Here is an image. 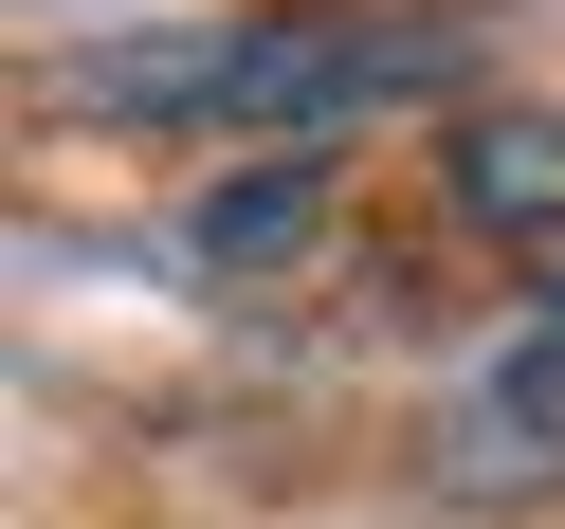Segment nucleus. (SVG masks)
Returning a JSON list of instances; mask_svg holds the SVG:
<instances>
[{
  "instance_id": "nucleus-1",
  "label": "nucleus",
  "mask_w": 565,
  "mask_h": 529,
  "mask_svg": "<svg viewBox=\"0 0 565 529\" xmlns=\"http://www.w3.org/2000/svg\"><path fill=\"white\" fill-rule=\"evenodd\" d=\"M456 74V19H402V0H329V19H237V38H147V55H92L74 110H128V128H310L383 110V92H438Z\"/></svg>"
},
{
  "instance_id": "nucleus-2",
  "label": "nucleus",
  "mask_w": 565,
  "mask_h": 529,
  "mask_svg": "<svg viewBox=\"0 0 565 529\" xmlns=\"http://www.w3.org/2000/svg\"><path fill=\"white\" fill-rule=\"evenodd\" d=\"M456 220L511 256V293H547L565 329V110H475L456 128Z\"/></svg>"
},
{
  "instance_id": "nucleus-3",
  "label": "nucleus",
  "mask_w": 565,
  "mask_h": 529,
  "mask_svg": "<svg viewBox=\"0 0 565 529\" xmlns=\"http://www.w3.org/2000/svg\"><path fill=\"white\" fill-rule=\"evenodd\" d=\"M456 493H529V475H565V347L529 329L511 366L475 383V402H456V456H438Z\"/></svg>"
},
{
  "instance_id": "nucleus-4",
  "label": "nucleus",
  "mask_w": 565,
  "mask_h": 529,
  "mask_svg": "<svg viewBox=\"0 0 565 529\" xmlns=\"http://www.w3.org/2000/svg\"><path fill=\"white\" fill-rule=\"evenodd\" d=\"M274 237H310V165H256V183H201L183 256H201V274H256Z\"/></svg>"
}]
</instances>
